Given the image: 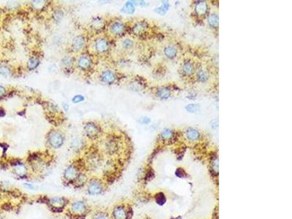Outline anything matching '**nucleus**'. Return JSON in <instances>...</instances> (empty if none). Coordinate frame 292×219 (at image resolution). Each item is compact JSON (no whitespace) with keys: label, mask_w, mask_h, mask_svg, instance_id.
Segmentation results:
<instances>
[{"label":"nucleus","mask_w":292,"mask_h":219,"mask_svg":"<svg viewBox=\"0 0 292 219\" xmlns=\"http://www.w3.org/2000/svg\"><path fill=\"white\" fill-rule=\"evenodd\" d=\"M164 53L167 56L169 57V58H172L176 55V50L175 48L169 46V47H167L165 49Z\"/></svg>","instance_id":"nucleus-24"},{"label":"nucleus","mask_w":292,"mask_h":219,"mask_svg":"<svg viewBox=\"0 0 292 219\" xmlns=\"http://www.w3.org/2000/svg\"><path fill=\"white\" fill-rule=\"evenodd\" d=\"M63 108H64V109H65L66 111H67V110H69V105H67V104H64L63 105Z\"/></svg>","instance_id":"nucleus-38"},{"label":"nucleus","mask_w":292,"mask_h":219,"mask_svg":"<svg viewBox=\"0 0 292 219\" xmlns=\"http://www.w3.org/2000/svg\"><path fill=\"white\" fill-rule=\"evenodd\" d=\"M48 143L53 148H59L63 145L64 137L62 133L57 131H52L48 135Z\"/></svg>","instance_id":"nucleus-3"},{"label":"nucleus","mask_w":292,"mask_h":219,"mask_svg":"<svg viewBox=\"0 0 292 219\" xmlns=\"http://www.w3.org/2000/svg\"><path fill=\"white\" fill-rule=\"evenodd\" d=\"M208 11V5L205 1H200L196 6V12L199 15H204Z\"/></svg>","instance_id":"nucleus-14"},{"label":"nucleus","mask_w":292,"mask_h":219,"mask_svg":"<svg viewBox=\"0 0 292 219\" xmlns=\"http://www.w3.org/2000/svg\"><path fill=\"white\" fill-rule=\"evenodd\" d=\"M156 12H158V13L161 14V15H163V14H164L165 10L162 8V7H160V8H158V10H156Z\"/></svg>","instance_id":"nucleus-37"},{"label":"nucleus","mask_w":292,"mask_h":219,"mask_svg":"<svg viewBox=\"0 0 292 219\" xmlns=\"http://www.w3.org/2000/svg\"><path fill=\"white\" fill-rule=\"evenodd\" d=\"M125 30V26L120 22H114L110 26V31L115 35H119L123 33Z\"/></svg>","instance_id":"nucleus-10"},{"label":"nucleus","mask_w":292,"mask_h":219,"mask_svg":"<svg viewBox=\"0 0 292 219\" xmlns=\"http://www.w3.org/2000/svg\"><path fill=\"white\" fill-rule=\"evenodd\" d=\"M78 65L79 68L81 70H88L91 65V61L89 56H81L78 59Z\"/></svg>","instance_id":"nucleus-11"},{"label":"nucleus","mask_w":292,"mask_h":219,"mask_svg":"<svg viewBox=\"0 0 292 219\" xmlns=\"http://www.w3.org/2000/svg\"><path fill=\"white\" fill-rule=\"evenodd\" d=\"M183 70L184 73L188 75H191L194 73V67L193 64L191 63V62H186V63H185V64L183 67Z\"/></svg>","instance_id":"nucleus-18"},{"label":"nucleus","mask_w":292,"mask_h":219,"mask_svg":"<svg viewBox=\"0 0 292 219\" xmlns=\"http://www.w3.org/2000/svg\"><path fill=\"white\" fill-rule=\"evenodd\" d=\"M186 137L189 140L194 141V140H198L200 137V133L195 130L194 129H189L186 132Z\"/></svg>","instance_id":"nucleus-16"},{"label":"nucleus","mask_w":292,"mask_h":219,"mask_svg":"<svg viewBox=\"0 0 292 219\" xmlns=\"http://www.w3.org/2000/svg\"><path fill=\"white\" fill-rule=\"evenodd\" d=\"M84 131L86 135L90 137V138H94V137H96L98 135V132H99L97 126L94 123L91 122L87 123L85 125Z\"/></svg>","instance_id":"nucleus-8"},{"label":"nucleus","mask_w":292,"mask_h":219,"mask_svg":"<svg viewBox=\"0 0 292 219\" xmlns=\"http://www.w3.org/2000/svg\"><path fill=\"white\" fill-rule=\"evenodd\" d=\"M101 79L105 83L110 84L115 81V75L114 74L113 72L110 71V70H106L101 75Z\"/></svg>","instance_id":"nucleus-12"},{"label":"nucleus","mask_w":292,"mask_h":219,"mask_svg":"<svg viewBox=\"0 0 292 219\" xmlns=\"http://www.w3.org/2000/svg\"><path fill=\"white\" fill-rule=\"evenodd\" d=\"M9 74H10V70L8 67H0V75L6 76V75H8Z\"/></svg>","instance_id":"nucleus-33"},{"label":"nucleus","mask_w":292,"mask_h":219,"mask_svg":"<svg viewBox=\"0 0 292 219\" xmlns=\"http://www.w3.org/2000/svg\"><path fill=\"white\" fill-rule=\"evenodd\" d=\"M200 109V106L198 105H195V104H193V105H189L186 106V110L187 111H189V113H195L197 112V110Z\"/></svg>","instance_id":"nucleus-28"},{"label":"nucleus","mask_w":292,"mask_h":219,"mask_svg":"<svg viewBox=\"0 0 292 219\" xmlns=\"http://www.w3.org/2000/svg\"><path fill=\"white\" fill-rule=\"evenodd\" d=\"M110 45L108 41L104 38H100L95 43V49L99 53H105L108 51Z\"/></svg>","instance_id":"nucleus-9"},{"label":"nucleus","mask_w":292,"mask_h":219,"mask_svg":"<svg viewBox=\"0 0 292 219\" xmlns=\"http://www.w3.org/2000/svg\"><path fill=\"white\" fill-rule=\"evenodd\" d=\"M3 116H4V111L2 109H1L0 110V117H1Z\"/></svg>","instance_id":"nucleus-40"},{"label":"nucleus","mask_w":292,"mask_h":219,"mask_svg":"<svg viewBox=\"0 0 292 219\" xmlns=\"http://www.w3.org/2000/svg\"><path fill=\"white\" fill-rule=\"evenodd\" d=\"M122 11L126 14L133 13V12H134V4H133V3L131 2V1H128V2H126V4H124V6L123 7Z\"/></svg>","instance_id":"nucleus-17"},{"label":"nucleus","mask_w":292,"mask_h":219,"mask_svg":"<svg viewBox=\"0 0 292 219\" xmlns=\"http://www.w3.org/2000/svg\"><path fill=\"white\" fill-rule=\"evenodd\" d=\"M87 176L86 175L80 173V175L77 177L76 180L73 182V184L76 185L77 187H82L87 183Z\"/></svg>","instance_id":"nucleus-15"},{"label":"nucleus","mask_w":292,"mask_h":219,"mask_svg":"<svg viewBox=\"0 0 292 219\" xmlns=\"http://www.w3.org/2000/svg\"><path fill=\"white\" fill-rule=\"evenodd\" d=\"M92 219H110V218H109L108 214L102 212L94 214Z\"/></svg>","instance_id":"nucleus-26"},{"label":"nucleus","mask_w":292,"mask_h":219,"mask_svg":"<svg viewBox=\"0 0 292 219\" xmlns=\"http://www.w3.org/2000/svg\"><path fill=\"white\" fill-rule=\"evenodd\" d=\"M5 94V89L3 86H0V97H2Z\"/></svg>","instance_id":"nucleus-36"},{"label":"nucleus","mask_w":292,"mask_h":219,"mask_svg":"<svg viewBox=\"0 0 292 219\" xmlns=\"http://www.w3.org/2000/svg\"><path fill=\"white\" fill-rule=\"evenodd\" d=\"M175 175L177 177H180V178H183V177H186V173L185 172H184L183 169L181 168H178L175 171Z\"/></svg>","instance_id":"nucleus-32"},{"label":"nucleus","mask_w":292,"mask_h":219,"mask_svg":"<svg viewBox=\"0 0 292 219\" xmlns=\"http://www.w3.org/2000/svg\"><path fill=\"white\" fill-rule=\"evenodd\" d=\"M146 28V25L144 22H139L134 27V31L137 34H140L142 33V31L145 30V29Z\"/></svg>","instance_id":"nucleus-23"},{"label":"nucleus","mask_w":292,"mask_h":219,"mask_svg":"<svg viewBox=\"0 0 292 219\" xmlns=\"http://www.w3.org/2000/svg\"><path fill=\"white\" fill-rule=\"evenodd\" d=\"M73 58H71V57L70 56L65 57V58L62 59V63L63 64L65 67H69L71 66V65L73 64Z\"/></svg>","instance_id":"nucleus-27"},{"label":"nucleus","mask_w":292,"mask_h":219,"mask_svg":"<svg viewBox=\"0 0 292 219\" xmlns=\"http://www.w3.org/2000/svg\"><path fill=\"white\" fill-rule=\"evenodd\" d=\"M158 96L161 98H168L169 97V94H170V92H169V89H166V88H164V89H160L158 91Z\"/></svg>","instance_id":"nucleus-25"},{"label":"nucleus","mask_w":292,"mask_h":219,"mask_svg":"<svg viewBox=\"0 0 292 219\" xmlns=\"http://www.w3.org/2000/svg\"><path fill=\"white\" fill-rule=\"evenodd\" d=\"M40 64V60L38 59L34 58V57H32V58L29 59L28 62V68L29 70H34Z\"/></svg>","instance_id":"nucleus-20"},{"label":"nucleus","mask_w":292,"mask_h":219,"mask_svg":"<svg viewBox=\"0 0 292 219\" xmlns=\"http://www.w3.org/2000/svg\"><path fill=\"white\" fill-rule=\"evenodd\" d=\"M212 167H213V169H214V170L216 172H218V169H219V161H218L217 158H215L213 160Z\"/></svg>","instance_id":"nucleus-35"},{"label":"nucleus","mask_w":292,"mask_h":219,"mask_svg":"<svg viewBox=\"0 0 292 219\" xmlns=\"http://www.w3.org/2000/svg\"><path fill=\"white\" fill-rule=\"evenodd\" d=\"M172 136V132L169 129H165L161 133V137L164 139H169Z\"/></svg>","instance_id":"nucleus-30"},{"label":"nucleus","mask_w":292,"mask_h":219,"mask_svg":"<svg viewBox=\"0 0 292 219\" xmlns=\"http://www.w3.org/2000/svg\"><path fill=\"white\" fill-rule=\"evenodd\" d=\"M88 206L84 201H76L70 206V211L74 216L81 218L87 212Z\"/></svg>","instance_id":"nucleus-1"},{"label":"nucleus","mask_w":292,"mask_h":219,"mask_svg":"<svg viewBox=\"0 0 292 219\" xmlns=\"http://www.w3.org/2000/svg\"><path fill=\"white\" fill-rule=\"evenodd\" d=\"M48 203L50 206H51L53 209H55V210H62V208H64V207H65L66 204H67V200H66L65 198H62V197H54L48 199Z\"/></svg>","instance_id":"nucleus-6"},{"label":"nucleus","mask_w":292,"mask_h":219,"mask_svg":"<svg viewBox=\"0 0 292 219\" xmlns=\"http://www.w3.org/2000/svg\"><path fill=\"white\" fill-rule=\"evenodd\" d=\"M129 211L123 205H119L113 209L112 217L113 219H129Z\"/></svg>","instance_id":"nucleus-5"},{"label":"nucleus","mask_w":292,"mask_h":219,"mask_svg":"<svg viewBox=\"0 0 292 219\" xmlns=\"http://www.w3.org/2000/svg\"><path fill=\"white\" fill-rule=\"evenodd\" d=\"M83 100H84V97L82 95H76L73 99V102L74 103H79V102H83Z\"/></svg>","instance_id":"nucleus-34"},{"label":"nucleus","mask_w":292,"mask_h":219,"mask_svg":"<svg viewBox=\"0 0 292 219\" xmlns=\"http://www.w3.org/2000/svg\"><path fill=\"white\" fill-rule=\"evenodd\" d=\"M155 199H156V203L158 204V205H163V204H165V202H166L167 201L166 196H165V195L161 192L157 194L156 196Z\"/></svg>","instance_id":"nucleus-21"},{"label":"nucleus","mask_w":292,"mask_h":219,"mask_svg":"<svg viewBox=\"0 0 292 219\" xmlns=\"http://www.w3.org/2000/svg\"><path fill=\"white\" fill-rule=\"evenodd\" d=\"M82 141H81V139H78V138H77V139H75V140H73V141H72V146L73 147V148H81V145H82Z\"/></svg>","instance_id":"nucleus-29"},{"label":"nucleus","mask_w":292,"mask_h":219,"mask_svg":"<svg viewBox=\"0 0 292 219\" xmlns=\"http://www.w3.org/2000/svg\"><path fill=\"white\" fill-rule=\"evenodd\" d=\"M0 219H2V218H0Z\"/></svg>","instance_id":"nucleus-41"},{"label":"nucleus","mask_w":292,"mask_h":219,"mask_svg":"<svg viewBox=\"0 0 292 219\" xmlns=\"http://www.w3.org/2000/svg\"><path fill=\"white\" fill-rule=\"evenodd\" d=\"M80 175L78 167L75 165H70L65 170L64 172V178L67 183H73L77 177Z\"/></svg>","instance_id":"nucleus-4"},{"label":"nucleus","mask_w":292,"mask_h":219,"mask_svg":"<svg viewBox=\"0 0 292 219\" xmlns=\"http://www.w3.org/2000/svg\"><path fill=\"white\" fill-rule=\"evenodd\" d=\"M122 45L124 48H130L133 45V42L129 39H126L122 42Z\"/></svg>","instance_id":"nucleus-31"},{"label":"nucleus","mask_w":292,"mask_h":219,"mask_svg":"<svg viewBox=\"0 0 292 219\" xmlns=\"http://www.w3.org/2000/svg\"><path fill=\"white\" fill-rule=\"evenodd\" d=\"M104 191V185L98 179H92L88 183L87 191L90 195H98Z\"/></svg>","instance_id":"nucleus-2"},{"label":"nucleus","mask_w":292,"mask_h":219,"mask_svg":"<svg viewBox=\"0 0 292 219\" xmlns=\"http://www.w3.org/2000/svg\"><path fill=\"white\" fill-rule=\"evenodd\" d=\"M13 171L14 173L18 176L21 178L25 179L27 177V173H28V169H27L26 166L24 164L21 162H17L15 165L13 166Z\"/></svg>","instance_id":"nucleus-7"},{"label":"nucleus","mask_w":292,"mask_h":219,"mask_svg":"<svg viewBox=\"0 0 292 219\" xmlns=\"http://www.w3.org/2000/svg\"><path fill=\"white\" fill-rule=\"evenodd\" d=\"M25 186L26 187H27V188H32V189H33L34 188V186L32 185H30V184H29V183H25Z\"/></svg>","instance_id":"nucleus-39"},{"label":"nucleus","mask_w":292,"mask_h":219,"mask_svg":"<svg viewBox=\"0 0 292 219\" xmlns=\"http://www.w3.org/2000/svg\"><path fill=\"white\" fill-rule=\"evenodd\" d=\"M197 77H198V78L200 79V81H202V82H205V81H206L208 79V78H209V75H208V73H207L206 71H205V70H201L198 72V73H197Z\"/></svg>","instance_id":"nucleus-22"},{"label":"nucleus","mask_w":292,"mask_h":219,"mask_svg":"<svg viewBox=\"0 0 292 219\" xmlns=\"http://www.w3.org/2000/svg\"><path fill=\"white\" fill-rule=\"evenodd\" d=\"M209 24L213 27H217L219 26V17L215 14H212L208 17Z\"/></svg>","instance_id":"nucleus-19"},{"label":"nucleus","mask_w":292,"mask_h":219,"mask_svg":"<svg viewBox=\"0 0 292 219\" xmlns=\"http://www.w3.org/2000/svg\"><path fill=\"white\" fill-rule=\"evenodd\" d=\"M85 45V39L83 37L78 36L74 39L73 42V47L75 51H78L81 50Z\"/></svg>","instance_id":"nucleus-13"}]
</instances>
